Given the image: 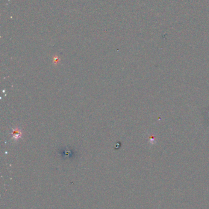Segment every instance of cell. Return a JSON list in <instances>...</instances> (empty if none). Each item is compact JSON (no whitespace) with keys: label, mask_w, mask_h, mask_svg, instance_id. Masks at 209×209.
Returning <instances> with one entry per match:
<instances>
[{"label":"cell","mask_w":209,"mask_h":209,"mask_svg":"<svg viewBox=\"0 0 209 209\" xmlns=\"http://www.w3.org/2000/svg\"><path fill=\"white\" fill-rule=\"evenodd\" d=\"M21 135L22 133L19 130L16 129L15 130H14V132H13V138L14 139H18L19 138H20Z\"/></svg>","instance_id":"6da1fadb"}]
</instances>
